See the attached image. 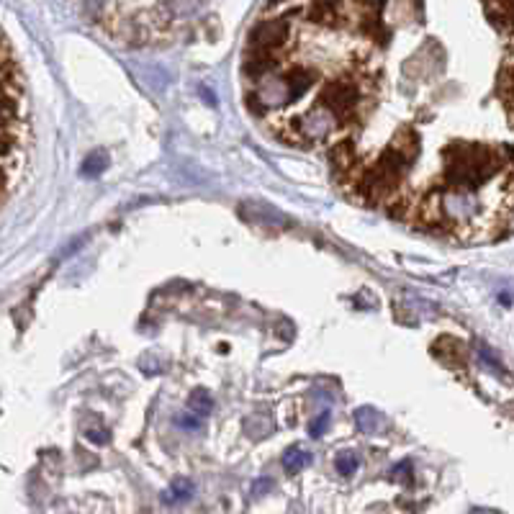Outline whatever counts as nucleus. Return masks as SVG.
<instances>
[{
	"instance_id": "20e7f679",
	"label": "nucleus",
	"mask_w": 514,
	"mask_h": 514,
	"mask_svg": "<svg viewBox=\"0 0 514 514\" xmlns=\"http://www.w3.org/2000/svg\"><path fill=\"white\" fill-rule=\"evenodd\" d=\"M106 165H109V157L103 155V152H93V155L82 163V175H88V177H95V175H101L103 170H106Z\"/></svg>"
},
{
	"instance_id": "f257e3e1",
	"label": "nucleus",
	"mask_w": 514,
	"mask_h": 514,
	"mask_svg": "<svg viewBox=\"0 0 514 514\" xmlns=\"http://www.w3.org/2000/svg\"><path fill=\"white\" fill-rule=\"evenodd\" d=\"M28 98L18 62L13 60L11 41L3 36V201L21 180L28 147Z\"/></svg>"
},
{
	"instance_id": "423d86ee",
	"label": "nucleus",
	"mask_w": 514,
	"mask_h": 514,
	"mask_svg": "<svg viewBox=\"0 0 514 514\" xmlns=\"http://www.w3.org/2000/svg\"><path fill=\"white\" fill-rule=\"evenodd\" d=\"M337 471L342 476H352L355 471H358V466H360V460H358V455L355 453H342V455H337Z\"/></svg>"
},
{
	"instance_id": "7ed1b4c3",
	"label": "nucleus",
	"mask_w": 514,
	"mask_h": 514,
	"mask_svg": "<svg viewBox=\"0 0 514 514\" xmlns=\"http://www.w3.org/2000/svg\"><path fill=\"white\" fill-rule=\"evenodd\" d=\"M193 496V483L188 479L185 481H175L173 486L165 491V501L168 504H177V501H188Z\"/></svg>"
},
{
	"instance_id": "0eeeda50",
	"label": "nucleus",
	"mask_w": 514,
	"mask_h": 514,
	"mask_svg": "<svg viewBox=\"0 0 514 514\" xmlns=\"http://www.w3.org/2000/svg\"><path fill=\"white\" fill-rule=\"evenodd\" d=\"M327 422H329V414H322L319 420H314V425H312V437H322V432H324V427H327Z\"/></svg>"
},
{
	"instance_id": "f03ea898",
	"label": "nucleus",
	"mask_w": 514,
	"mask_h": 514,
	"mask_svg": "<svg viewBox=\"0 0 514 514\" xmlns=\"http://www.w3.org/2000/svg\"><path fill=\"white\" fill-rule=\"evenodd\" d=\"M312 463V455L306 453V450H301V447H291V450H285L283 455V466L285 471H291V474H298L301 468H306Z\"/></svg>"
},
{
	"instance_id": "39448f33",
	"label": "nucleus",
	"mask_w": 514,
	"mask_h": 514,
	"mask_svg": "<svg viewBox=\"0 0 514 514\" xmlns=\"http://www.w3.org/2000/svg\"><path fill=\"white\" fill-rule=\"evenodd\" d=\"M188 406H190V412L196 414V417H201V414H209L211 412L214 401H211V396L206 391H196L193 396H190Z\"/></svg>"
},
{
	"instance_id": "6e6552de",
	"label": "nucleus",
	"mask_w": 514,
	"mask_h": 514,
	"mask_svg": "<svg viewBox=\"0 0 514 514\" xmlns=\"http://www.w3.org/2000/svg\"><path fill=\"white\" fill-rule=\"evenodd\" d=\"M180 425L190 427V430H196V427H198V417H185V420H180Z\"/></svg>"
}]
</instances>
